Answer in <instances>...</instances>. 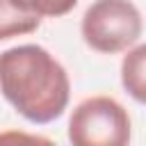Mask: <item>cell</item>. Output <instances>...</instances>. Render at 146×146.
<instances>
[{
  "label": "cell",
  "mask_w": 146,
  "mask_h": 146,
  "mask_svg": "<svg viewBox=\"0 0 146 146\" xmlns=\"http://www.w3.org/2000/svg\"><path fill=\"white\" fill-rule=\"evenodd\" d=\"M0 91L23 119L43 125L66 112L71 80L50 50L23 43L0 52Z\"/></svg>",
  "instance_id": "1"
},
{
  "label": "cell",
  "mask_w": 146,
  "mask_h": 146,
  "mask_svg": "<svg viewBox=\"0 0 146 146\" xmlns=\"http://www.w3.org/2000/svg\"><path fill=\"white\" fill-rule=\"evenodd\" d=\"M144 32L141 11L132 0H94L80 21L84 43L100 55L125 52Z\"/></svg>",
  "instance_id": "2"
},
{
  "label": "cell",
  "mask_w": 146,
  "mask_h": 146,
  "mask_svg": "<svg viewBox=\"0 0 146 146\" xmlns=\"http://www.w3.org/2000/svg\"><path fill=\"white\" fill-rule=\"evenodd\" d=\"M66 135L71 146H130L132 121L116 98L98 94L73 107Z\"/></svg>",
  "instance_id": "3"
},
{
  "label": "cell",
  "mask_w": 146,
  "mask_h": 146,
  "mask_svg": "<svg viewBox=\"0 0 146 146\" xmlns=\"http://www.w3.org/2000/svg\"><path fill=\"white\" fill-rule=\"evenodd\" d=\"M144 64H146L144 43H137L130 50H125L123 62H121V84L137 103H144V98H146V78H144L146 66Z\"/></svg>",
  "instance_id": "4"
},
{
  "label": "cell",
  "mask_w": 146,
  "mask_h": 146,
  "mask_svg": "<svg viewBox=\"0 0 146 146\" xmlns=\"http://www.w3.org/2000/svg\"><path fill=\"white\" fill-rule=\"evenodd\" d=\"M39 25H41V18L23 14L21 9L11 7L9 0H0V41L32 34V32H36Z\"/></svg>",
  "instance_id": "5"
},
{
  "label": "cell",
  "mask_w": 146,
  "mask_h": 146,
  "mask_svg": "<svg viewBox=\"0 0 146 146\" xmlns=\"http://www.w3.org/2000/svg\"><path fill=\"white\" fill-rule=\"evenodd\" d=\"M9 5L36 18H59L73 11L78 0H9Z\"/></svg>",
  "instance_id": "6"
},
{
  "label": "cell",
  "mask_w": 146,
  "mask_h": 146,
  "mask_svg": "<svg viewBox=\"0 0 146 146\" xmlns=\"http://www.w3.org/2000/svg\"><path fill=\"white\" fill-rule=\"evenodd\" d=\"M0 146H57V144L43 135H34L25 130H2Z\"/></svg>",
  "instance_id": "7"
}]
</instances>
